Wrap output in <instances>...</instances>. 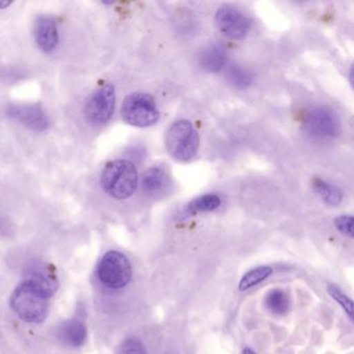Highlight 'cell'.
Returning a JSON list of instances; mask_svg holds the SVG:
<instances>
[{"mask_svg":"<svg viewBox=\"0 0 354 354\" xmlns=\"http://www.w3.org/2000/svg\"><path fill=\"white\" fill-rule=\"evenodd\" d=\"M138 184V169L131 161L125 159L111 161L101 174L103 189L115 200H126L133 196Z\"/></svg>","mask_w":354,"mask_h":354,"instance_id":"6da1fadb","label":"cell"},{"mask_svg":"<svg viewBox=\"0 0 354 354\" xmlns=\"http://www.w3.org/2000/svg\"><path fill=\"white\" fill-rule=\"evenodd\" d=\"M10 302L15 314L24 322L42 323L48 315V298L26 283L16 288Z\"/></svg>","mask_w":354,"mask_h":354,"instance_id":"7a4b0ae2","label":"cell"},{"mask_svg":"<svg viewBox=\"0 0 354 354\" xmlns=\"http://www.w3.org/2000/svg\"><path fill=\"white\" fill-rule=\"evenodd\" d=\"M169 154L179 161L194 158L200 147V136L187 120H180L169 127L165 138Z\"/></svg>","mask_w":354,"mask_h":354,"instance_id":"3957f363","label":"cell"},{"mask_svg":"<svg viewBox=\"0 0 354 354\" xmlns=\"http://www.w3.org/2000/svg\"><path fill=\"white\" fill-rule=\"evenodd\" d=\"M121 115L124 121L134 127L155 125L160 118L158 107L150 95L132 93L124 99Z\"/></svg>","mask_w":354,"mask_h":354,"instance_id":"277c9868","label":"cell"},{"mask_svg":"<svg viewBox=\"0 0 354 354\" xmlns=\"http://www.w3.org/2000/svg\"><path fill=\"white\" fill-rule=\"evenodd\" d=\"M97 274L105 287L113 290L122 289L131 281V264L125 254L117 250H111L101 259Z\"/></svg>","mask_w":354,"mask_h":354,"instance_id":"5b68a950","label":"cell"},{"mask_svg":"<svg viewBox=\"0 0 354 354\" xmlns=\"http://www.w3.org/2000/svg\"><path fill=\"white\" fill-rule=\"evenodd\" d=\"M115 109V88L107 84L95 91L84 105V117L92 125H104L113 117Z\"/></svg>","mask_w":354,"mask_h":354,"instance_id":"8992f818","label":"cell"},{"mask_svg":"<svg viewBox=\"0 0 354 354\" xmlns=\"http://www.w3.org/2000/svg\"><path fill=\"white\" fill-rule=\"evenodd\" d=\"M215 22L218 30L227 38L241 40L250 30V21L241 11L231 7L221 6L215 14Z\"/></svg>","mask_w":354,"mask_h":354,"instance_id":"52a82bcc","label":"cell"},{"mask_svg":"<svg viewBox=\"0 0 354 354\" xmlns=\"http://www.w3.org/2000/svg\"><path fill=\"white\" fill-rule=\"evenodd\" d=\"M24 283H28L48 299L53 297L59 289V279L55 270L44 263H37L28 267L26 271Z\"/></svg>","mask_w":354,"mask_h":354,"instance_id":"ba28073f","label":"cell"},{"mask_svg":"<svg viewBox=\"0 0 354 354\" xmlns=\"http://www.w3.org/2000/svg\"><path fill=\"white\" fill-rule=\"evenodd\" d=\"M306 128L316 138H335L339 133V122L330 111L324 109H313L306 115Z\"/></svg>","mask_w":354,"mask_h":354,"instance_id":"9c48e42d","label":"cell"},{"mask_svg":"<svg viewBox=\"0 0 354 354\" xmlns=\"http://www.w3.org/2000/svg\"><path fill=\"white\" fill-rule=\"evenodd\" d=\"M8 115L34 131H44L50 125L48 115L36 105H14L8 109Z\"/></svg>","mask_w":354,"mask_h":354,"instance_id":"30bf717a","label":"cell"},{"mask_svg":"<svg viewBox=\"0 0 354 354\" xmlns=\"http://www.w3.org/2000/svg\"><path fill=\"white\" fill-rule=\"evenodd\" d=\"M35 39L43 53H51L59 44L57 21L49 16L39 17L35 22Z\"/></svg>","mask_w":354,"mask_h":354,"instance_id":"8fae6325","label":"cell"},{"mask_svg":"<svg viewBox=\"0 0 354 354\" xmlns=\"http://www.w3.org/2000/svg\"><path fill=\"white\" fill-rule=\"evenodd\" d=\"M57 337L65 345L80 347L88 337L86 325L80 320H68L57 328Z\"/></svg>","mask_w":354,"mask_h":354,"instance_id":"7c38bea8","label":"cell"},{"mask_svg":"<svg viewBox=\"0 0 354 354\" xmlns=\"http://www.w3.org/2000/svg\"><path fill=\"white\" fill-rule=\"evenodd\" d=\"M169 184V176L165 173V169L159 167H150L142 176V189L151 196L165 192Z\"/></svg>","mask_w":354,"mask_h":354,"instance_id":"4fadbf2b","label":"cell"},{"mask_svg":"<svg viewBox=\"0 0 354 354\" xmlns=\"http://www.w3.org/2000/svg\"><path fill=\"white\" fill-rule=\"evenodd\" d=\"M313 185H314L317 194L326 204L330 205V206H337L343 201V192L333 184L328 183L322 179H316Z\"/></svg>","mask_w":354,"mask_h":354,"instance_id":"5bb4252c","label":"cell"},{"mask_svg":"<svg viewBox=\"0 0 354 354\" xmlns=\"http://www.w3.org/2000/svg\"><path fill=\"white\" fill-rule=\"evenodd\" d=\"M272 268L269 266H259L246 272L240 279L238 289L243 292L256 287L272 274Z\"/></svg>","mask_w":354,"mask_h":354,"instance_id":"9a60e30c","label":"cell"},{"mask_svg":"<svg viewBox=\"0 0 354 354\" xmlns=\"http://www.w3.org/2000/svg\"><path fill=\"white\" fill-rule=\"evenodd\" d=\"M221 206V198L216 194H206L198 196L188 204L186 212L190 215L198 214V213L211 212L216 210Z\"/></svg>","mask_w":354,"mask_h":354,"instance_id":"2e32d148","label":"cell"},{"mask_svg":"<svg viewBox=\"0 0 354 354\" xmlns=\"http://www.w3.org/2000/svg\"><path fill=\"white\" fill-rule=\"evenodd\" d=\"M267 308L274 314H283L289 308V298L285 292L274 289L267 294L265 299Z\"/></svg>","mask_w":354,"mask_h":354,"instance_id":"e0dca14e","label":"cell"},{"mask_svg":"<svg viewBox=\"0 0 354 354\" xmlns=\"http://www.w3.org/2000/svg\"><path fill=\"white\" fill-rule=\"evenodd\" d=\"M203 66L210 71H218L225 63V55L223 49L212 47L202 57Z\"/></svg>","mask_w":354,"mask_h":354,"instance_id":"ac0fdd59","label":"cell"},{"mask_svg":"<svg viewBox=\"0 0 354 354\" xmlns=\"http://www.w3.org/2000/svg\"><path fill=\"white\" fill-rule=\"evenodd\" d=\"M327 292H328L331 298L345 310L350 320L353 321V301H352L351 298L348 297L337 286L329 285L328 288H327Z\"/></svg>","mask_w":354,"mask_h":354,"instance_id":"d6986e66","label":"cell"},{"mask_svg":"<svg viewBox=\"0 0 354 354\" xmlns=\"http://www.w3.org/2000/svg\"><path fill=\"white\" fill-rule=\"evenodd\" d=\"M117 354H148L144 344L136 339V337H129L120 344L117 350Z\"/></svg>","mask_w":354,"mask_h":354,"instance_id":"ffe728a7","label":"cell"},{"mask_svg":"<svg viewBox=\"0 0 354 354\" xmlns=\"http://www.w3.org/2000/svg\"><path fill=\"white\" fill-rule=\"evenodd\" d=\"M335 227L347 237H353V217L351 215H341L335 219Z\"/></svg>","mask_w":354,"mask_h":354,"instance_id":"44dd1931","label":"cell"},{"mask_svg":"<svg viewBox=\"0 0 354 354\" xmlns=\"http://www.w3.org/2000/svg\"><path fill=\"white\" fill-rule=\"evenodd\" d=\"M229 76L236 86H246V84L250 82V75L245 73L243 70L238 69V67L233 68L230 71Z\"/></svg>","mask_w":354,"mask_h":354,"instance_id":"7402d4cb","label":"cell"},{"mask_svg":"<svg viewBox=\"0 0 354 354\" xmlns=\"http://www.w3.org/2000/svg\"><path fill=\"white\" fill-rule=\"evenodd\" d=\"M11 5L12 1H9V0H0V10L7 9Z\"/></svg>","mask_w":354,"mask_h":354,"instance_id":"603a6c76","label":"cell"},{"mask_svg":"<svg viewBox=\"0 0 354 354\" xmlns=\"http://www.w3.org/2000/svg\"><path fill=\"white\" fill-rule=\"evenodd\" d=\"M242 354H257L256 352L254 351V350L250 349V347H245L243 349V352H242Z\"/></svg>","mask_w":354,"mask_h":354,"instance_id":"cb8c5ba5","label":"cell"}]
</instances>
